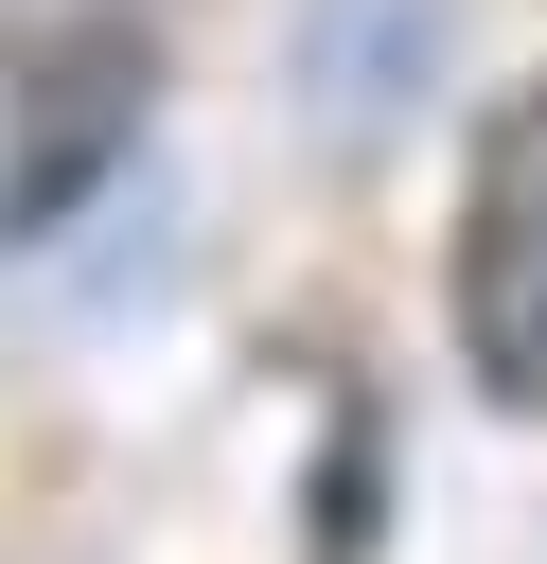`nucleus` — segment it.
<instances>
[{"instance_id": "f257e3e1", "label": "nucleus", "mask_w": 547, "mask_h": 564, "mask_svg": "<svg viewBox=\"0 0 547 564\" xmlns=\"http://www.w3.org/2000/svg\"><path fill=\"white\" fill-rule=\"evenodd\" d=\"M441 317H459V370H476L494 405H547V70L494 88V123H476V159H459Z\"/></svg>"}]
</instances>
